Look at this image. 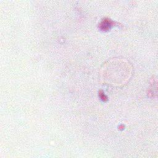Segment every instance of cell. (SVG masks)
Returning <instances> with one entry per match:
<instances>
[{
  "mask_svg": "<svg viewBox=\"0 0 158 158\" xmlns=\"http://www.w3.org/2000/svg\"><path fill=\"white\" fill-rule=\"evenodd\" d=\"M133 73L131 63L126 59L114 57L107 60L99 71L100 82L116 87L125 85Z\"/></svg>",
  "mask_w": 158,
  "mask_h": 158,
  "instance_id": "6da1fadb",
  "label": "cell"
},
{
  "mask_svg": "<svg viewBox=\"0 0 158 158\" xmlns=\"http://www.w3.org/2000/svg\"><path fill=\"white\" fill-rule=\"evenodd\" d=\"M115 22L112 21L109 18H104L98 24V28L100 30L103 31H107L110 30V28L114 26Z\"/></svg>",
  "mask_w": 158,
  "mask_h": 158,
  "instance_id": "7a4b0ae2",
  "label": "cell"
},
{
  "mask_svg": "<svg viewBox=\"0 0 158 158\" xmlns=\"http://www.w3.org/2000/svg\"><path fill=\"white\" fill-rule=\"evenodd\" d=\"M99 96L100 97V98L104 101V102H106L108 99H107V97L104 94V92L102 91V90H99Z\"/></svg>",
  "mask_w": 158,
  "mask_h": 158,
  "instance_id": "3957f363",
  "label": "cell"
}]
</instances>
